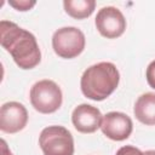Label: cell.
I'll return each instance as SVG.
<instances>
[{
    "label": "cell",
    "mask_w": 155,
    "mask_h": 155,
    "mask_svg": "<svg viewBox=\"0 0 155 155\" xmlns=\"http://www.w3.org/2000/svg\"><path fill=\"white\" fill-rule=\"evenodd\" d=\"M145 76H147V81H148L149 86L155 90V61H153L148 65L147 71H145Z\"/></svg>",
    "instance_id": "14"
},
{
    "label": "cell",
    "mask_w": 155,
    "mask_h": 155,
    "mask_svg": "<svg viewBox=\"0 0 155 155\" xmlns=\"http://www.w3.org/2000/svg\"><path fill=\"white\" fill-rule=\"evenodd\" d=\"M101 130L111 140L121 142L127 139L133 130L132 120L121 111H109L103 116Z\"/></svg>",
    "instance_id": "7"
},
{
    "label": "cell",
    "mask_w": 155,
    "mask_h": 155,
    "mask_svg": "<svg viewBox=\"0 0 155 155\" xmlns=\"http://www.w3.org/2000/svg\"><path fill=\"white\" fill-rule=\"evenodd\" d=\"M39 145L44 155H74V139L63 126L45 127L39 137Z\"/></svg>",
    "instance_id": "4"
},
{
    "label": "cell",
    "mask_w": 155,
    "mask_h": 155,
    "mask_svg": "<svg viewBox=\"0 0 155 155\" xmlns=\"http://www.w3.org/2000/svg\"><path fill=\"white\" fill-rule=\"evenodd\" d=\"M103 115L101 110L91 104L78 105L71 114V122L76 131L81 133H93L102 125Z\"/></svg>",
    "instance_id": "9"
},
{
    "label": "cell",
    "mask_w": 155,
    "mask_h": 155,
    "mask_svg": "<svg viewBox=\"0 0 155 155\" xmlns=\"http://www.w3.org/2000/svg\"><path fill=\"white\" fill-rule=\"evenodd\" d=\"M30 103L34 109L41 114L57 111L63 102L61 87L52 80L44 79L35 82L30 88Z\"/></svg>",
    "instance_id": "3"
},
{
    "label": "cell",
    "mask_w": 155,
    "mask_h": 155,
    "mask_svg": "<svg viewBox=\"0 0 155 155\" xmlns=\"http://www.w3.org/2000/svg\"><path fill=\"white\" fill-rule=\"evenodd\" d=\"M63 6L65 12L75 18V19H84L90 17L96 7L94 0H65L63 1Z\"/></svg>",
    "instance_id": "11"
},
{
    "label": "cell",
    "mask_w": 155,
    "mask_h": 155,
    "mask_svg": "<svg viewBox=\"0 0 155 155\" xmlns=\"http://www.w3.org/2000/svg\"><path fill=\"white\" fill-rule=\"evenodd\" d=\"M143 155H155V150H147L143 153Z\"/></svg>",
    "instance_id": "16"
},
{
    "label": "cell",
    "mask_w": 155,
    "mask_h": 155,
    "mask_svg": "<svg viewBox=\"0 0 155 155\" xmlns=\"http://www.w3.org/2000/svg\"><path fill=\"white\" fill-rule=\"evenodd\" d=\"M120 73L114 63L99 62L87 68L80 80L81 92L92 101H104L117 87Z\"/></svg>",
    "instance_id": "2"
},
{
    "label": "cell",
    "mask_w": 155,
    "mask_h": 155,
    "mask_svg": "<svg viewBox=\"0 0 155 155\" xmlns=\"http://www.w3.org/2000/svg\"><path fill=\"white\" fill-rule=\"evenodd\" d=\"M94 23L99 34L107 39H116L126 29V19L122 12L114 6L102 7L96 16Z\"/></svg>",
    "instance_id": "6"
},
{
    "label": "cell",
    "mask_w": 155,
    "mask_h": 155,
    "mask_svg": "<svg viewBox=\"0 0 155 155\" xmlns=\"http://www.w3.org/2000/svg\"><path fill=\"white\" fill-rule=\"evenodd\" d=\"M133 113L139 122L147 126L155 125V93L145 92L139 96L134 103Z\"/></svg>",
    "instance_id": "10"
},
{
    "label": "cell",
    "mask_w": 155,
    "mask_h": 155,
    "mask_svg": "<svg viewBox=\"0 0 155 155\" xmlns=\"http://www.w3.org/2000/svg\"><path fill=\"white\" fill-rule=\"evenodd\" d=\"M28 122V111L19 102H7L0 109V130L5 133H17Z\"/></svg>",
    "instance_id": "8"
},
{
    "label": "cell",
    "mask_w": 155,
    "mask_h": 155,
    "mask_svg": "<svg viewBox=\"0 0 155 155\" xmlns=\"http://www.w3.org/2000/svg\"><path fill=\"white\" fill-rule=\"evenodd\" d=\"M8 4L18 11H28L35 6L36 1L34 0H10Z\"/></svg>",
    "instance_id": "12"
},
{
    "label": "cell",
    "mask_w": 155,
    "mask_h": 155,
    "mask_svg": "<svg viewBox=\"0 0 155 155\" xmlns=\"http://www.w3.org/2000/svg\"><path fill=\"white\" fill-rule=\"evenodd\" d=\"M1 155H12L11 150L8 149V147L4 139H1Z\"/></svg>",
    "instance_id": "15"
},
{
    "label": "cell",
    "mask_w": 155,
    "mask_h": 155,
    "mask_svg": "<svg viewBox=\"0 0 155 155\" xmlns=\"http://www.w3.org/2000/svg\"><path fill=\"white\" fill-rule=\"evenodd\" d=\"M0 42L21 69H33L41 61L35 36L13 22H0Z\"/></svg>",
    "instance_id": "1"
},
{
    "label": "cell",
    "mask_w": 155,
    "mask_h": 155,
    "mask_svg": "<svg viewBox=\"0 0 155 155\" xmlns=\"http://www.w3.org/2000/svg\"><path fill=\"white\" fill-rule=\"evenodd\" d=\"M84 33L75 27H63L53 33L52 47L57 56L65 59L78 57L85 48Z\"/></svg>",
    "instance_id": "5"
},
{
    "label": "cell",
    "mask_w": 155,
    "mask_h": 155,
    "mask_svg": "<svg viewBox=\"0 0 155 155\" xmlns=\"http://www.w3.org/2000/svg\"><path fill=\"white\" fill-rule=\"evenodd\" d=\"M116 155H143V151L133 145H124L116 151Z\"/></svg>",
    "instance_id": "13"
}]
</instances>
